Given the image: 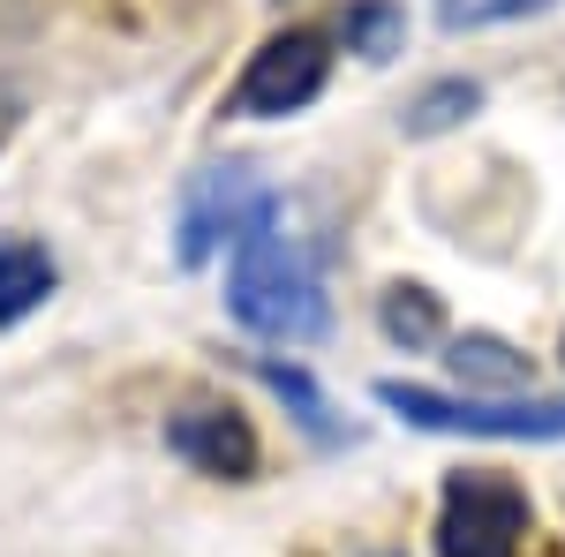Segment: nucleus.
I'll use <instances>...</instances> for the list:
<instances>
[{
    "instance_id": "nucleus-10",
    "label": "nucleus",
    "mask_w": 565,
    "mask_h": 557,
    "mask_svg": "<svg viewBox=\"0 0 565 557\" xmlns=\"http://www.w3.org/2000/svg\"><path fill=\"white\" fill-rule=\"evenodd\" d=\"M377 324H385L392 346H437V340H445V317H437V294H430V287H385Z\"/></svg>"
},
{
    "instance_id": "nucleus-1",
    "label": "nucleus",
    "mask_w": 565,
    "mask_h": 557,
    "mask_svg": "<svg viewBox=\"0 0 565 557\" xmlns=\"http://www.w3.org/2000/svg\"><path fill=\"white\" fill-rule=\"evenodd\" d=\"M226 309L242 332L257 340H279V346H302L324 332V279L309 249L279 226V204L264 218H249V234L234 242V264H226Z\"/></svg>"
},
{
    "instance_id": "nucleus-12",
    "label": "nucleus",
    "mask_w": 565,
    "mask_h": 557,
    "mask_svg": "<svg viewBox=\"0 0 565 557\" xmlns=\"http://www.w3.org/2000/svg\"><path fill=\"white\" fill-rule=\"evenodd\" d=\"M257 377H264L271 392H279L287 407H295V422H302L309 437H317V444H340V422H332V407H324V392L309 385V377L295 369V362H257Z\"/></svg>"
},
{
    "instance_id": "nucleus-9",
    "label": "nucleus",
    "mask_w": 565,
    "mask_h": 557,
    "mask_svg": "<svg viewBox=\"0 0 565 557\" xmlns=\"http://www.w3.org/2000/svg\"><path fill=\"white\" fill-rule=\"evenodd\" d=\"M340 39H348V53H362V61H392V53L407 45V8H399V0H348Z\"/></svg>"
},
{
    "instance_id": "nucleus-7",
    "label": "nucleus",
    "mask_w": 565,
    "mask_h": 557,
    "mask_svg": "<svg viewBox=\"0 0 565 557\" xmlns=\"http://www.w3.org/2000/svg\"><path fill=\"white\" fill-rule=\"evenodd\" d=\"M53 287H61L53 249L31 242V234H8V242H0V332L23 324V317H39L45 301H53Z\"/></svg>"
},
{
    "instance_id": "nucleus-3",
    "label": "nucleus",
    "mask_w": 565,
    "mask_h": 557,
    "mask_svg": "<svg viewBox=\"0 0 565 557\" xmlns=\"http://www.w3.org/2000/svg\"><path fill=\"white\" fill-rule=\"evenodd\" d=\"M527 490L513 474H452L437 505V557H521Z\"/></svg>"
},
{
    "instance_id": "nucleus-11",
    "label": "nucleus",
    "mask_w": 565,
    "mask_h": 557,
    "mask_svg": "<svg viewBox=\"0 0 565 557\" xmlns=\"http://www.w3.org/2000/svg\"><path fill=\"white\" fill-rule=\"evenodd\" d=\"M482 106V84H468V76H445V84H430L407 114H399V129L407 136H445V129H460L468 114Z\"/></svg>"
},
{
    "instance_id": "nucleus-8",
    "label": "nucleus",
    "mask_w": 565,
    "mask_h": 557,
    "mask_svg": "<svg viewBox=\"0 0 565 557\" xmlns=\"http://www.w3.org/2000/svg\"><path fill=\"white\" fill-rule=\"evenodd\" d=\"M452 377L460 385H476L482 399H513L527 385V354H513L505 340H490V332H468V340H452Z\"/></svg>"
},
{
    "instance_id": "nucleus-4",
    "label": "nucleus",
    "mask_w": 565,
    "mask_h": 557,
    "mask_svg": "<svg viewBox=\"0 0 565 557\" xmlns=\"http://www.w3.org/2000/svg\"><path fill=\"white\" fill-rule=\"evenodd\" d=\"M324 76H332V39L324 31H279V39H264L249 53L242 84L226 90V114H242V121L302 114L309 98L324 90Z\"/></svg>"
},
{
    "instance_id": "nucleus-13",
    "label": "nucleus",
    "mask_w": 565,
    "mask_h": 557,
    "mask_svg": "<svg viewBox=\"0 0 565 557\" xmlns=\"http://www.w3.org/2000/svg\"><path fill=\"white\" fill-rule=\"evenodd\" d=\"M445 31H490V23H513V15H535L551 0H430Z\"/></svg>"
},
{
    "instance_id": "nucleus-2",
    "label": "nucleus",
    "mask_w": 565,
    "mask_h": 557,
    "mask_svg": "<svg viewBox=\"0 0 565 557\" xmlns=\"http://www.w3.org/2000/svg\"><path fill=\"white\" fill-rule=\"evenodd\" d=\"M377 399L392 415H407L415 429H445V437H505V444H551V437H565V392H551V399H535V392L482 399V392H430V385L385 377Z\"/></svg>"
},
{
    "instance_id": "nucleus-6",
    "label": "nucleus",
    "mask_w": 565,
    "mask_h": 557,
    "mask_svg": "<svg viewBox=\"0 0 565 557\" xmlns=\"http://www.w3.org/2000/svg\"><path fill=\"white\" fill-rule=\"evenodd\" d=\"M167 452L189 460L196 474L249 482L257 474V429L242 407H181V415H167Z\"/></svg>"
},
{
    "instance_id": "nucleus-5",
    "label": "nucleus",
    "mask_w": 565,
    "mask_h": 557,
    "mask_svg": "<svg viewBox=\"0 0 565 557\" xmlns=\"http://www.w3.org/2000/svg\"><path fill=\"white\" fill-rule=\"evenodd\" d=\"M271 204H279V196H271L249 167H204L181 189V226H174L181 264L196 271V264H212L218 249H234V242L249 234V218H264Z\"/></svg>"
}]
</instances>
